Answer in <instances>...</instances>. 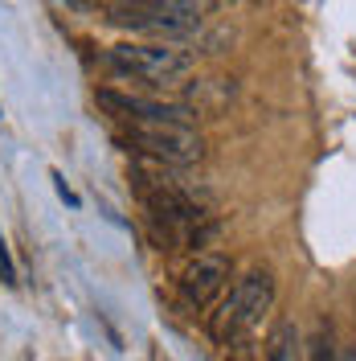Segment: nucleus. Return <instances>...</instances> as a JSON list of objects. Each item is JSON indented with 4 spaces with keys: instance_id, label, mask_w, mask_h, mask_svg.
Wrapping results in <instances>:
<instances>
[{
    "instance_id": "nucleus-1",
    "label": "nucleus",
    "mask_w": 356,
    "mask_h": 361,
    "mask_svg": "<svg viewBox=\"0 0 356 361\" xmlns=\"http://www.w3.org/2000/svg\"><path fill=\"white\" fill-rule=\"evenodd\" d=\"M270 308H274V275L267 267H254L246 271L242 279L229 288V295L217 304V312L209 320V333H213L217 345L234 349L262 324V316Z\"/></svg>"
},
{
    "instance_id": "nucleus-2",
    "label": "nucleus",
    "mask_w": 356,
    "mask_h": 361,
    "mask_svg": "<svg viewBox=\"0 0 356 361\" xmlns=\"http://www.w3.org/2000/svg\"><path fill=\"white\" fill-rule=\"evenodd\" d=\"M103 66L111 70L115 78L164 87V82H177L197 66V54L172 42H127V45H111L103 54Z\"/></svg>"
},
{
    "instance_id": "nucleus-3",
    "label": "nucleus",
    "mask_w": 356,
    "mask_h": 361,
    "mask_svg": "<svg viewBox=\"0 0 356 361\" xmlns=\"http://www.w3.org/2000/svg\"><path fill=\"white\" fill-rule=\"evenodd\" d=\"M123 144L152 164H172V169L197 164L205 157V140L193 123H127Z\"/></svg>"
},
{
    "instance_id": "nucleus-4",
    "label": "nucleus",
    "mask_w": 356,
    "mask_h": 361,
    "mask_svg": "<svg viewBox=\"0 0 356 361\" xmlns=\"http://www.w3.org/2000/svg\"><path fill=\"white\" fill-rule=\"evenodd\" d=\"M94 103L119 123H193L197 111L189 103H164V99H144V94H127V90H98Z\"/></svg>"
},
{
    "instance_id": "nucleus-5",
    "label": "nucleus",
    "mask_w": 356,
    "mask_h": 361,
    "mask_svg": "<svg viewBox=\"0 0 356 361\" xmlns=\"http://www.w3.org/2000/svg\"><path fill=\"white\" fill-rule=\"evenodd\" d=\"M225 283H229V259L225 255H197L184 275H180V295L193 304V308H209L217 295L225 292Z\"/></svg>"
},
{
    "instance_id": "nucleus-6",
    "label": "nucleus",
    "mask_w": 356,
    "mask_h": 361,
    "mask_svg": "<svg viewBox=\"0 0 356 361\" xmlns=\"http://www.w3.org/2000/svg\"><path fill=\"white\" fill-rule=\"evenodd\" d=\"M267 361H299V333L291 320H279L267 337Z\"/></svg>"
},
{
    "instance_id": "nucleus-7",
    "label": "nucleus",
    "mask_w": 356,
    "mask_h": 361,
    "mask_svg": "<svg viewBox=\"0 0 356 361\" xmlns=\"http://www.w3.org/2000/svg\"><path fill=\"white\" fill-rule=\"evenodd\" d=\"M0 283H4V288H17V267H13V259H8L4 238H0Z\"/></svg>"
},
{
    "instance_id": "nucleus-8",
    "label": "nucleus",
    "mask_w": 356,
    "mask_h": 361,
    "mask_svg": "<svg viewBox=\"0 0 356 361\" xmlns=\"http://www.w3.org/2000/svg\"><path fill=\"white\" fill-rule=\"evenodd\" d=\"M312 361H332V337H328V333H319V337H315Z\"/></svg>"
},
{
    "instance_id": "nucleus-9",
    "label": "nucleus",
    "mask_w": 356,
    "mask_h": 361,
    "mask_svg": "<svg viewBox=\"0 0 356 361\" xmlns=\"http://www.w3.org/2000/svg\"><path fill=\"white\" fill-rule=\"evenodd\" d=\"M53 189H58V197H62V202H66V205H78V197H74V193H70L66 177H62V173H58V169H53Z\"/></svg>"
}]
</instances>
